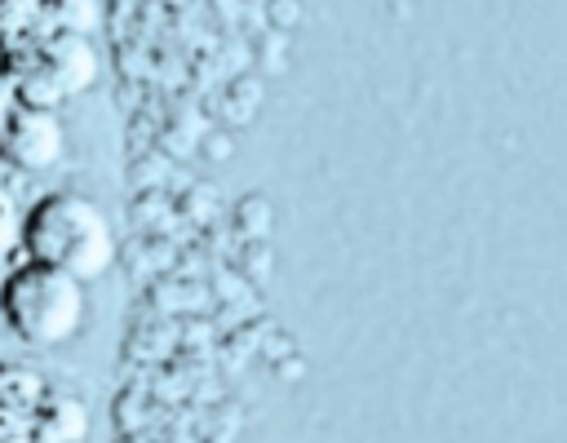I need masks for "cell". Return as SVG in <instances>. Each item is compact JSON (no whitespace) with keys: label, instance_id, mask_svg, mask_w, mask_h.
Instances as JSON below:
<instances>
[{"label":"cell","instance_id":"obj_1","mask_svg":"<svg viewBox=\"0 0 567 443\" xmlns=\"http://www.w3.org/2000/svg\"><path fill=\"white\" fill-rule=\"evenodd\" d=\"M18 244L31 261L58 266L75 275L80 284L102 279L115 261V230L97 199L80 190H49L40 195L22 222H18Z\"/></svg>","mask_w":567,"mask_h":443},{"label":"cell","instance_id":"obj_2","mask_svg":"<svg viewBox=\"0 0 567 443\" xmlns=\"http://www.w3.org/2000/svg\"><path fill=\"white\" fill-rule=\"evenodd\" d=\"M84 315H89L84 284L58 266L27 257L0 284V319L22 346L53 350L84 328Z\"/></svg>","mask_w":567,"mask_h":443},{"label":"cell","instance_id":"obj_3","mask_svg":"<svg viewBox=\"0 0 567 443\" xmlns=\"http://www.w3.org/2000/svg\"><path fill=\"white\" fill-rule=\"evenodd\" d=\"M97 49L80 31L49 27L27 44H13L0 53V75L13 84L18 106L58 111L62 102L80 97L97 80Z\"/></svg>","mask_w":567,"mask_h":443},{"label":"cell","instance_id":"obj_4","mask_svg":"<svg viewBox=\"0 0 567 443\" xmlns=\"http://www.w3.org/2000/svg\"><path fill=\"white\" fill-rule=\"evenodd\" d=\"M62 155H66V128L58 111H35L13 102V111L0 124V164L18 173H49L62 164Z\"/></svg>","mask_w":567,"mask_h":443},{"label":"cell","instance_id":"obj_5","mask_svg":"<svg viewBox=\"0 0 567 443\" xmlns=\"http://www.w3.org/2000/svg\"><path fill=\"white\" fill-rule=\"evenodd\" d=\"M89 434V408L75 394L44 390L35 412L27 416V439L31 443H84Z\"/></svg>","mask_w":567,"mask_h":443},{"label":"cell","instance_id":"obj_6","mask_svg":"<svg viewBox=\"0 0 567 443\" xmlns=\"http://www.w3.org/2000/svg\"><path fill=\"white\" fill-rule=\"evenodd\" d=\"M44 390H49V381H44L40 368L0 359V416L27 421L35 412V403L44 399Z\"/></svg>","mask_w":567,"mask_h":443},{"label":"cell","instance_id":"obj_7","mask_svg":"<svg viewBox=\"0 0 567 443\" xmlns=\"http://www.w3.org/2000/svg\"><path fill=\"white\" fill-rule=\"evenodd\" d=\"M53 22L44 18L40 0H0V53L13 44L35 40L40 31H49Z\"/></svg>","mask_w":567,"mask_h":443},{"label":"cell","instance_id":"obj_8","mask_svg":"<svg viewBox=\"0 0 567 443\" xmlns=\"http://www.w3.org/2000/svg\"><path fill=\"white\" fill-rule=\"evenodd\" d=\"M40 9L53 27L80 31V35H89L102 22V0H40Z\"/></svg>","mask_w":567,"mask_h":443},{"label":"cell","instance_id":"obj_9","mask_svg":"<svg viewBox=\"0 0 567 443\" xmlns=\"http://www.w3.org/2000/svg\"><path fill=\"white\" fill-rule=\"evenodd\" d=\"M18 222H22V213H18L13 195L0 186V257H4L9 248H18Z\"/></svg>","mask_w":567,"mask_h":443},{"label":"cell","instance_id":"obj_10","mask_svg":"<svg viewBox=\"0 0 567 443\" xmlns=\"http://www.w3.org/2000/svg\"><path fill=\"white\" fill-rule=\"evenodd\" d=\"M0 443H31V439H27V421L0 416Z\"/></svg>","mask_w":567,"mask_h":443},{"label":"cell","instance_id":"obj_11","mask_svg":"<svg viewBox=\"0 0 567 443\" xmlns=\"http://www.w3.org/2000/svg\"><path fill=\"white\" fill-rule=\"evenodd\" d=\"M13 102H18V97H13V84L0 75V124H4V115L13 111Z\"/></svg>","mask_w":567,"mask_h":443}]
</instances>
